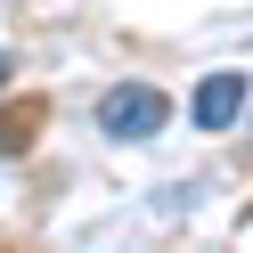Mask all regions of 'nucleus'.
<instances>
[{"mask_svg": "<svg viewBox=\"0 0 253 253\" xmlns=\"http://www.w3.org/2000/svg\"><path fill=\"white\" fill-rule=\"evenodd\" d=\"M164 90H147V82H123V90H106V106H98V131L106 139H155L164 131Z\"/></svg>", "mask_w": 253, "mask_h": 253, "instance_id": "f257e3e1", "label": "nucleus"}, {"mask_svg": "<svg viewBox=\"0 0 253 253\" xmlns=\"http://www.w3.org/2000/svg\"><path fill=\"white\" fill-rule=\"evenodd\" d=\"M188 115H196V131H229V123L245 115V74H212V82L188 98Z\"/></svg>", "mask_w": 253, "mask_h": 253, "instance_id": "f03ea898", "label": "nucleus"}]
</instances>
